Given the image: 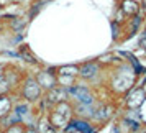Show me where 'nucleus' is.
Returning <instances> with one entry per match:
<instances>
[{
    "mask_svg": "<svg viewBox=\"0 0 146 133\" xmlns=\"http://www.w3.org/2000/svg\"><path fill=\"white\" fill-rule=\"evenodd\" d=\"M113 113H115L113 112V105L107 104V102H97L92 122H95V123H107L113 117Z\"/></svg>",
    "mask_w": 146,
    "mask_h": 133,
    "instance_id": "1a4fd4ad",
    "label": "nucleus"
},
{
    "mask_svg": "<svg viewBox=\"0 0 146 133\" xmlns=\"http://www.w3.org/2000/svg\"><path fill=\"white\" fill-rule=\"evenodd\" d=\"M54 72L58 77V84L64 87H71L76 84V80L79 77V66L76 64H66V66L54 67Z\"/></svg>",
    "mask_w": 146,
    "mask_h": 133,
    "instance_id": "20e7f679",
    "label": "nucleus"
},
{
    "mask_svg": "<svg viewBox=\"0 0 146 133\" xmlns=\"http://www.w3.org/2000/svg\"><path fill=\"white\" fill-rule=\"evenodd\" d=\"M13 100L10 99V95H0V120H3L8 113L13 110Z\"/></svg>",
    "mask_w": 146,
    "mask_h": 133,
    "instance_id": "4468645a",
    "label": "nucleus"
},
{
    "mask_svg": "<svg viewBox=\"0 0 146 133\" xmlns=\"http://www.w3.org/2000/svg\"><path fill=\"white\" fill-rule=\"evenodd\" d=\"M115 69L110 74V79H108V89L112 94L117 95H125L130 89L136 86V79H138V72L135 71V67L130 66V61L128 63H120L117 66H113Z\"/></svg>",
    "mask_w": 146,
    "mask_h": 133,
    "instance_id": "f257e3e1",
    "label": "nucleus"
},
{
    "mask_svg": "<svg viewBox=\"0 0 146 133\" xmlns=\"http://www.w3.org/2000/svg\"><path fill=\"white\" fill-rule=\"evenodd\" d=\"M146 99V92L143 86L141 87H133L128 92L123 95V104H125V108H139L141 104L145 102Z\"/></svg>",
    "mask_w": 146,
    "mask_h": 133,
    "instance_id": "423d86ee",
    "label": "nucleus"
},
{
    "mask_svg": "<svg viewBox=\"0 0 146 133\" xmlns=\"http://www.w3.org/2000/svg\"><path fill=\"white\" fill-rule=\"evenodd\" d=\"M18 58H21L23 61H27L30 64H38V59H36V56L35 53L30 49L28 45H21L20 49H18Z\"/></svg>",
    "mask_w": 146,
    "mask_h": 133,
    "instance_id": "2eb2a0df",
    "label": "nucleus"
},
{
    "mask_svg": "<svg viewBox=\"0 0 146 133\" xmlns=\"http://www.w3.org/2000/svg\"><path fill=\"white\" fill-rule=\"evenodd\" d=\"M48 2H49V0H38V2H35L33 5H31V8H30V18H35L36 13L43 8V5H46Z\"/></svg>",
    "mask_w": 146,
    "mask_h": 133,
    "instance_id": "6ab92c4d",
    "label": "nucleus"
},
{
    "mask_svg": "<svg viewBox=\"0 0 146 133\" xmlns=\"http://www.w3.org/2000/svg\"><path fill=\"white\" fill-rule=\"evenodd\" d=\"M139 113H141V122H143V125H146V99H145V102L141 104V107H139Z\"/></svg>",
    "mask_w": 146,
    "mask_h": 133,
    "instance_id": "aec40b11",
    "label": "nucleus"
},
{
    "mask_svg": "<svg viewBox=\"0 0 146 133\" xmlns=\"http://www.w3.org/2000/svg\"><path fill=\"white\" fill-rule=\"evenodd\" d=\"M120 10H121L128 18H131V17L139 13L141 7H139L138 2H135V0H121V2H120Z\"/></svg>",
    "mask_w": 146,
    "mask_h": 133,
    "instance_id": "9b49d317",
    "label": "nucleus"
},
{
    "mask_svg": "<svg viewBox=\"0 0 146 133\" xmlns=\"http://www.w3.org/2000/svg\"><path fill=\"white\" fill-rule=\"evenodd\" d=\"M138 45H139V48H141L143 51H146V31L139 36V43H138Z\"/></svg>",
    "mask_w": 146,
    "mask_h": 133,
    "instance_id": "4be33fe9",
    "label": "nucleus"
},
{
    "mask_svg": "<svg viewBox=\"0 0 146 133\" xmlns=\"http://www.w3.org/2000/svg\"><path fill=\"white\" fill-rule=\"evenodd\" d=\"M120 25V23H118ZM118 25H117V23H115V21H113L112 23V28H113V40H117V38H118L120 36V31H121V30H120V27Z\"/></svg>",
    "mask_w": 146,
    "mask_h": 133,
    "instance_id": "412c9836",
    "label": "nucleus"
},
{
    "mask_svg": "<svg viewBox=\"0 0 146 133\" xmlns=\"http://www.w3.org/2000/svg\"><path fill=\"white\" fill-rule=\"evenodd\" d=\"M67 90H69V95L76 99L77 102H82V104H94L95 102V94L90 90V87L89 86H77V84H74V86L67 87Z\"/></svg>",
    "mask_w": 146,
    "mask_h": 133,
    "instance_id": "39448f33",
    "label": "nucleus"
},
{
    "mask_svg": "<svg viewBox=\"0 0 146 133\" xmlns=\"http://www.w3.org/2000/svg\"><path fill=\"white\" fill-rule=\"evenodd\" d=\"M18 2H23V0H18Z\"/></svg>",
    "mask_w": 146,
    "mask_h": 133,
    "instance_id": "393cba45",
    "label": "nucleus"
},
{
    "mask_svg": "<svg viewBox=\"0 0 146 133\" xmlns=\"http://www.w3.org/2000/svg\"><path fill=\"white\" fill-rule=\"evenodd\" d=\"M35 79L38 80V84L41 86V89L44 92L58 86V77H56V72H54V67L53 69L49 67V69H41V71H38L36 76H35Z\"/></svg>",
    "mask_w": 146,
    "mask_h": 133,
    "instance_id": "0eeeda50",
    "label": "nucleus"
},
{
    "mask_svg": "<svg viewBox=\"0 0 146 133\" xmlns=\"http://www.w3.org/2000/svg\"><path fill=\"white\" fill-rule=\"evenodd\" d=\"M44 90L41 89V86L38 84V80L35 79V76H28L21 80L20 84V97L23 100H28L30 104L40 102L43 97Z\"/></svg>",
    "mask_w": 146,
    "mask_h": 133,
    "instance_id": "7ed1b4c3",
    "label": "nucleus"
},
{
    "mask_svg": "<svg viewBox=\"0 0 146 133\" xmlns=\"http://www.w3.org/2000/svg\"><path fill=\"white\" fill-rule=\"evenodd\" d=\"M13 90V86H12V82L3 76V77H0V95H8V94Z\"/></svg>",
    "mask_w": 146,
    "mask_h": 133,
    "instance_id": "f3484780",
    "label": "nucleus"
},
{
    "mask_svg": "<svg viewBox=\"0 0 146 133\" xmlns=\"http://www.w3.org/2000/svg\"><path fill=\"white\" fill-rule=\"evenodd\" d=\"M145 31H146V28H145Z\"/></svg>",
    "mask_w": 146,
    "mask_h": 133,
    "instance_id": "a878e982",
    "label": "nucleus"
},
{
    "mask_svg": "<svg viewBox=\"0 0 146 133\" xmlns=\"http://www.w3.org/2000/svg\"><path fill=\"white\" fill-rule=\"evenodd\" d=\"M74 113H76V117H80V118H86V120H92L94 113H95V102L94 104L77 102V105H74Z\"/></svg>",
    "mask_w": 146,
    "mask_h": 133,
    "instance_id": "9d476101",
    "label": "nucleus"
},
{
    "mask_svg": "<svg viewBox=\"0 0 146 133\" xmlns=\"http://www.w3.org/2000/svg\"><path fill=\"white\" fill-rule=\"evenodd\" d=\"M143 89H145V92H146V82H145V84H143Z\"/></svg>",
    "mask_w": 146,
    "mask_h": 133,
    "instance_id": "b1692460",
    "label": "nucleus"
},
{
    "mask_svg": "<svg viewBox=\"0 0 146 133\" xmlns=\"http://www.w3.org/2000/svg\"><path fill=\"white\" fill-rule=\"evenodd\" d=\"M71 123L76 126L77 133H80V132H82V133H90V132H95V130H97L95 126L90 125V120L80 118V117H74V118L71 120Z\"/></svg>",
    "mask_w": 146,
    "mask_h": 133,
    "instance_id": "ddd939ff",
    "label": "nucleus"
},
{
    "mask_svg": "<svg viewBox=\"0 0 146 133\" xmlns=\"http://www.w3.org/2000/svg\"><path fill=\"white\" fill-rule=\"evenodd\" d=\"M7 132L8 133H23V132H28V126H27V123H23V122H17L13 125L7 126Z\"/></svg>",
    "mask_w": 146,
    "mask_h": 133,
    "instance_id": "a211bd4d",
    "label": "nucleus"
},
{
    "mask_svg": "<svg viewBox=\"0 0 146 133\" xmlns=\"http://www.w3.org/2000/svg\"><path fill=\"white\" fill-rule=\"evenodd\" d=\"M3 74H5V66L0 64V77H3Z\"/></svg>",
    "mask_w": 146,
    "mask_h": 133,
    "instance_id": "5701e85b",
    "label": "nucleus"
},
{
    "mask_svg": "<svg viewBox=\"0 0 146 133\" xmlns=\"http://www.w3.org/2000/svg\"><path fill=\"white\" fill-rule=\"evenodd\" d=\"M36 130L41 132V133L56 132V130H54V126H53V123H51V120H49L48 112H41V115L36 118Z\"/></svg>",
    "mask_w": 146,
    "mask_h": 133,
    "instance_id": "f8f14e48",
    "label": "nucleus"
},
{
    "mask_svg": "<svg viewBox=\"0 0 146 133\" xmlns=\"http://www.w3.org/2000/svg\"><path fill=\"white\" fill-rule=\"evenodd\" d=\"M48 115H49V120H51V123H53L54 130H56V132H64V128H66V126L71 123V120L76 117L72 102H71V100H64V102L56 104V105H53L48 110Z\"/></svg>",
    "mask_w": 146,
    "mask_h": 133,
    "instance_id": "f03ea898",
    "label": "nucleus"
},
{
    "mask_svg": "<svg viewBox=\"0 0 146 133\" xmlns=\"http://www.w3.org/2000/svg\"><path fill=\"white\" fill-rule=\"evenodd\" d=\"M28 21H30V20H25V18H17V17H13V18H12V21H10V28H12L13 31H17V33H20V31H23V30L27 28Z\"/></svg>",
    "mask_w": 146,
    "mask_h": 133,
    "instance_id": "dca6fc26",
    "label": "nucleus"
},
{
    "mask_svg": "<svg viewBox=\"0 0 146 133\" xmlns=\"http://www.w3.org/2000/svg\"><path fill=\"white\" fill-rule=\"evenodd\" d=\"M100 69H102V64L97 59L86 61L79 66V77L84 80H94L100 74Z\"/></svg>",
    "mask_w": 146,
    "mask_h": 133,
    "instance_id": "6e6552de",
    "label": "nucleus"
}]
</instances>
